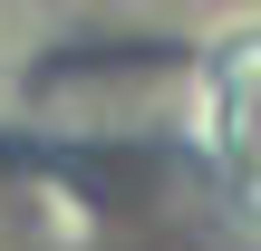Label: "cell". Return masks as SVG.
I'll list each match as a JSON object with an SVG mask.
<instances>
[{"label": "cell", "instance_id": "1", "mask_svg": "<svg viewBox=\"0 0 261 251\" xmlns=\"http://www.w3.org/2000/svg\"><path fill=\"white\" fill-rule=\"evenodd\" d=\"M213 145L242 213H261V39H232L213 58Z\"/></svg>", "mask_w": 261, "mask_h": 251}]
</instances>
